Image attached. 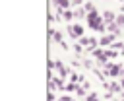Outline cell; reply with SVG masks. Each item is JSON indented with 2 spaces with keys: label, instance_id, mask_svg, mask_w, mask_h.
I'll use <instances>...</instances> for the list:
<instances>
[{
  "label": "cell",
  "instance_id": "obj_1",
  "mask_svg": "<svg viewBox=\"0 0 124 101\" xmlns=\"http://www.w3.org/2000/svg\"><path fill=\"white\" fill-rule=\"evenodd\" d=\"M68 31H70V35H72L74 39H81V37H83V27H81L79 23H72V25H68Z\"/></svg>",
  "mask_w": 124,
  "mask_h": 101
},
{
  "label": "cell",
  "instance_id": "obj_2",
  "mask_svg": "<svg viewBox=\"0 0 124 101\" xmlns=\"http://www.w3.org/2000/svg\"><path fill=\"white\" fill-rule=\"evenodd\" d=\"M114 37H116V35H112V33H108V35H103V37L99 39V45H101V47H105V49H108V47L114 43Z\"/></svg>",
  "mask_w": 124,
  "mask_h": 101
},
{
  "label": "cell",
  "instance_id": "obj_3",
  "mask_svg": "<svg viewBox=\"0 0 124 101\" xmlns=\"http://www.w3.org/2000/svg\"><path fill=\"white\" fill-rule=\"evenodd\" d=\"M60 17L64 21H72L74 19V10H60Z\"/></svg>",
  "mask_w": 124,
  "mask_h": 101
},
{
  "label": "cell",
  "instance_id": "obj_4",
  "mask_svg": "<svg viewBox=\"0 0 124 101\" xmlns=\"http://www.w3.org/2000/svg\"><path fill=\"white\" fill-rule=\"evenodd\" d=\"M103 19H105L107 23H114V21H116V14L110 12V10H107V12L103 14Z\"/></svg>",
  "mask_w": 124,
  "mask_h": 101
},
{
  "label": "cell",
  "instance_id": "obj_5",
  "mask_svg": "<svg viewBox=\"0 0 124 101\" xmlns=\"http://www.w3.org/2000/svg\"><path fill=\"white\" fill-rule=\"evenodd\" d=\"M70 2H72V0H54V6H56L58 12H60V10H68V8H70Z\"/></svg>",
  "mask_w": 124,
  "mask_h": 101
},
{
  "label": "cell",
  "instance_id": "obj_6",
  "mask_svg": "<svg viewBox=\"0 0 124 101\" xmlns=\"http://www.w3.org/2000/svg\"><path fill=\"white\" fill-rule=\"evenodd\" d=\"M74 17H76V19L87 17V12H85V8H76V10H74Z\"/></svg>",
  "mask_w": 124,
  "mask_h": 101
},
{
  "label": "cell",
  "instance_id": "obj_7",
  "mask_svg": "<svg viewBox=\"0 0 124 101\" xmlns=\"http://www.w3.org/2000/svg\"><path fill=\"white\" fill-rule=\"evenodd\" d=\"M107 29H108L112 35H118V31H120V25L114 21V23H108V25H107Z\"/></svg>",
  "mask_w": 124,
  "mask_h": 101
},
{
  "label": "cell",
  "instance_id": "obj_8",
  "mask_svg": "<svg viewBox=\"0 0 124 101\" xmlns=\"http://www.w3.org/2000/svg\"><path fill=\"white\" fill-rule=\"evenodd\" d=\"M83 8H85V12H87V14H93V12H97V8H95L91 2H85V6H83Z\"/></svg>",
  "mask_w": 124,
  "mask_h": 101
},
{
  "label": "cell",
  "instance_id": "obj_9",
  "mask_svg": "<svg viewBox=\"0 0 124 101\" xmlns=\"http://www.w3.org/2000/svg\"><path fill=\"white\" fill-rule=\"evenodd\" d=\"M116 23H118V25H124V14L116 16Z\"/></svg>",
  "mask_w": 124,
  "mask_h": 101
},
{
  "label": "cell",
  "instance_id": "obj_10",
  "mask_svg": "<svg viewBox=\"0 0 124 101\" xmlns=\"http://www.w3.org/2000/svg\"><path fill=\"white\" fill-rule=\"evenodd\" d=\"M72 4H74V6H78V8H81V4H83V0H72Z\"/></svg>",
  "mask_w": 124,
  "mask_h": 101
},
{
  "label": "cell",
  "instance_id": "obj_11",
  "mask_svg": "<svg viewBox=\"0 0 124 101\" xmlns=\"http://www.w3.org/2000/svg\"><path fill=\"white\" fill-rule=\"evenodd\" d=\"M74 50L76 52H81V45H74Z\"/></svg>",
  "mask_w": 124,
  "mask_h": 101
}]
</instances>
